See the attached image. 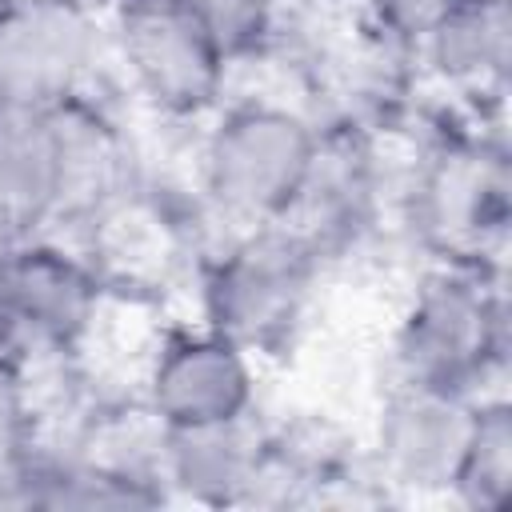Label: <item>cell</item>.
I'll return each instance as SVG.
<instances>
[{"label":"cell","mask_w":512,"mask_h":512,"mask_svg":"<svg viewBox=\"0 0 512 512\" xmlns=\"http://www.w3.org/2000/svg\"><path fill=\"white\" fill-rule=\"evenodd\" d=\"M508 352V308L500 272L472 264L444 268L424 280L396 332V364L404 380L476 396Z\"/></svg>","instance_id":"6da1fadb"},{"label":"cell","mask_w":512,"mask_h":512,"mask_svg":"<svg viewBox=\"0 0 512 512\" xmlns=\"http://www.w3.org/2000/svg\"><path fill=\"white\" fill-rule=\"evenodd\" d=\"M316 128L276 104L232 108L204 144V188L212 204L252 228L280 224L304 184Z\"/></svg>","instance_id":"7a4b0ae2"},{"label":"cell","mask_w":512,"mask_h":512,"mask_svg":"<svg viewBox=\"0 0 512 512\" xmlns=\"http://www.w3.org/2000/svg\"><path fill=\"white\" fill-rule=\"evenodd\" d=\"M316 268L320 252L288 224L252 228V236L224 252L208 272L204 300L212 328L248 352L284 344L304 320Z\"/></svg>","instance_id":"3957f363"},{"label":"cell","mask_w":512,"mask_h":512,"mask_svg":"<svg viewBox=\"0 0 512 512\" xmlns=\"http://www.w3.org/2000/svg\"><path fill=\"white\" fill-rule=\"evenodd\" d=\"M508 156L488 140H452L420 172L416 228L456 264L496 272L508 240Z\"/></svg>","instance_id":"277c9868"},{"label":"cell","mask_w":512,"mask_h":512,"mask_svg":"<svg viewBox=\"0 0 512 512\" xmlns=\"http://www.w3.org/2000/svg\"><path fill=\"white\" fill-rule=\"evenodd\" d=\"M116 48L140 96L168 116H196L220 96L228 60L180 0H124Z\"/></svg>","instance_id":"5b68a950"},{"label":"cell","mask_w":512,"mask_h":512,"mask_svg":"<svg viewBox=\"0 0 512 512\" xmlns=\"http://www.w3.org/2000/svg\"><path fill=\"white\" fill-rule=\"evenodd\" d=\"M92 20L64 0L0 4V100L44 108L76 100L96 64Z\"/></svg>","instance_id":"8992f818"},{"label":"cell","mask_w":512,"mask_h":512,"mask_svg":"<svg viewBox=\"0 0 512 512\" xmlns=\"http://www.w3.org/2000/svg\"><path fill=\"white\" fill-rule=\"evenodd\" d=\"M480 400L468 392L400 380L388 396L376 428L380 468L392 484L404 488H452L464 460Z\"/></svg>","instance_id":"52a82bcc"},{"label":"cell","mask_w":512,"mask_h":512,"mask_svg":"<svg viewBox=\"0 0 512 512\" xmlns=\"http://www.w3.org/2000/svg\"><path fill=\"white\" fill-rule=\"evenodd\" d=\"M256 376L248 348L208 328L196 336H176L148 376V412L164 428L204 424L252 408Z\"/></svg>","instance_id":"ba28073f"},{"label":"cell","mask_w":512,"mask_h":512,"mask_svg":"<svg viewBox=\"0 0 512 512\" xmlns=\"http://www.w3.org/2000/svg\"><path fill=\"white\" fill-rule=\"evenodd\" d=\"M376 208V160L356 132H316L304 184L280 224L304 236L320 256L356 240Z\"/></svg>","instance_id":"9c48e42d"},{"label":"cell","mask_w":512,"mask_h":512,"mask_svg":"<svg viewBox=\"0 0 512 512\" xmlns=\"http://www.w3.org/2000/svg\"><path fill=\"white\" fill-rule=\"evenodd\" d=\"M164 468L176 488L204 504H236L256 492L268 472L272 440L252 408L204 424L164 428Z\"/></svg>","instance_id":"30bf717a"},{"label":"cell","mask_w":512,"mask_h":512,"mask_svg":"<svg viewBox=\"0 0 512 512\" xmlns=\"http://www.w3.org/2000/svg\"><path fill=\"white\" fill-rule=\"evenodd\" d=\"M0 288L40 348H64L88 332L100 308L92 268L52 244L16 240L0 256Z\"/></svg>","instance_id":"8fae6325"},{"label":"cell","mask_w":512,"mask_h":512,"mask_svg":"<svg viewBox=\"0 0 512 512\" xmlns=\"http://www.w3.org/2000/svg\"><path fill=\"white\" fill-rule=\"evenodd\" d=\"M64 204V124L60 104L0 100V208L24 232Z\"/></svg>","instance_id":"7c38bea8"},{"label":"cell","mask_w":512,"mask_h":512,"mask_svg":"<svg viewBox=\"0 0 512 512\" xmlns=\"http://www.w3.org/2000/svg\"><path fill=\"white\" fill-rule=\"evenodd\" d=\"M508 32V0H456L420 44L448 80L492 88L508 72Z\"/></svg>","instance_id":"4fadbf2b"},{"label":"cell","mask_w":512,"mask_h":512,"mask_svg":"<svg viewBox=\"0 0 512 512\" xmlns=\"http://www.w3.org/2000/svg\"><path fill=\"white\" fill-rule=\"evenodd\" d=\"M452 492L476 512H500L512 496V412L504 400H480L476 424L456 468Z\"/></svg>","instance_id":"5bb4252c"},{"label":"cell","mask_w":512,"mask_h":512,"mask_svg":"<svg viewBox=\"0 0 512 512\" xmlns=\"http://www.w3.org/2000/svg\"><path fill=\"white\" fill-rule=\"evenodd\" d=\"M180 4L212 36L224 60H240L256 52L268 40L280 12V0H180Z\"/></svg>","instance_id":"9a60e30c"},{"label":"cell","mask_w":512,"mask_h":512,"mask_svg":"<svg viewBox=\"0 0 512 512\" xmlns=\"http://www.w3.org/2000/svg\"><path fill=\"white\" fill-rule=\"evenodd\" d=\"M456 0H368L376 24L396 40H424Z\"/></svg>","instance_id":"2e32d148"},{"label":"cell","mask_w":512,"mask_h":512,"mask_svg":"<svg viewBox=\"0 0 512 512\" xmlns=\"http://www.w3.org/2000/svg\"><path fill=\"white\" fill-rule=\"evenodd\" d=\"M40 344L32 340V332L24 328V320L16 316V308L8 304L4 288H0V372H16L32 360Z\"/></svg>","instance_id":"e0dca14e"},{"label":"cell","mask_w":512,"mask_h":512,"mask_svg":"<svg viewBox=\"0 0 512 512\" xmlns=\"http://www.w3.org/2000/svg\"><path fill=\"white\" fill-rule=\"evenodd\" d=\"M64 4H72L76 12H88V16H100V12H108V8L116 12V8L124 4V0H64Z\"/></svg>","instance_id":"ac0fdd59"},{"label":"cell","mask_w":512,"mask_h":512,"mask_svg":"<svg viewBox=\"0 0 512 512\" xmlns=\"http://www.w3.org/2000/svg\"><path fill=\"white\" fill-rule=\"evenodd\" d=\"M16 240H20V228H16V224H12V216L0 208V256H4V252H8Z\"/></svg>","instance_id":"d6986e66"}]
</instances>
